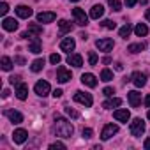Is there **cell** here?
<instances>
[{"label": "cell", "instance_id": "5bb4252c", "mask_svg": "<svg viewBox=\"0 0 150 150\" xmlns=\"http://www.w3.org/2000/svg\"><path fill=\"white\" fill-rule=\"evenodd\" d=\"M14 94H16V97L20 99V101H25L27 99V96H28V87L21 81L20 85H16V90H14Z\"/></svg>", "mask_w": 150, "mask_h": 150}, {"label": "cell", "instance_id": "ffe728a7", "mask_svg": "<svg viewBox=\"0 0 150 150\" xmlns=\"http://www.w3.org/2000/svg\"><path fill=\"white\" fill-rule=\"evenodd\" d=\"M55 18H57V14L51 13V11H50V13H39V14H37V21H39V23H51Z\"/></svg>", "mask_w": 150, "mask_h": 150}, {"label": "cell", "instance_id": "7c38bea8", "mask_svg": "<svg viewBox=\"0 0 150 150\" xmlns=\"http://www.w3.org/2000/svg\"><path fill=\"white\" fill-rule=\"evenodd\" d=\"M74 48H76V42H74V39H72V37H65V39H62V41H60V50H62V51L71 53Z\"/></svg>", "mask_w": 150, "mask_h": 150}, {"label": "cell", "instance_id": "7dc6e473", "mask_svg": "<svg viewBox=\"0 0 150 150\" xmlns=\"http://www.w3.org/2000/svg\"><path fill=\"white\" fill-rule=\"evenodd\" d=\"M145 106H148V108H150V94L145 97Z\"/></svg>", "mask_w": 150, "mask_h": 150}, {"label": "cell", "instance_id": "603a6c76", "mask_svg": "<svg viewBox=\"0 0 150 150\" xmlns=\"http://www.w3.org/2000/svg\"><path fill=\"white\" fill-rule=\"evenodd\" d=\"M103 14H104V7H103V6H94V7L90 9V18H92V20H99Z\"/></svg>", "mask_w": 150, "mask_h": 150}, {"label": "cell", "instance_id": "f546056e", "mask_svg": "<svg viewBox=\"0 0 150 150\" xmlns=\"http://www.w3.org/2000/svg\"><path fill=\"white\" fill-rule=\"evenodd\" d=\"M42 67H44V60H42V58H37V60H34V62H32V65H30V69H32L34 72H39V71H42Z\"/></svg>", "mask_w": 150, "mask_h": 150}, {"label": "cell", "instance_id": "9c48e42d", "mask_svg": "<svg viewBox=\"0 0 150 150\" xmlns=\"http://www.w3.org/2000/svg\"><path fill=\"white\" fill-rule=\"evenodd\" d=\"M131 81L134 83V87L141 88V87H145V83H146V74H145V72H139V71H136V72H132Z\"/></svg>", "mask_w": 150, "mask_h": 150}, {"label": "cell", "instance_id": "30bf717a", "mask_svg": "<svg viewBox=\"0 0 150 150\" xmlns=\"http://www.w3.org/2000/svg\"><path fill=\"white\" fill-rule=\"evenodd\" d=\"M28 51L30 53H41L42 51V42H41V39L37 37V35H34L32 39H30V42H28Z\"/></svg>", "mask_w": 150, "mask_h": 150}, {"label": "cell", "instance_id": "d6a6232c", "mask_svg": "<svg viewBox=\"0 0 150 150\" xmlns=\"http://www.w3.org/2000/svg\"><path fill=\"white\" fill-rule=\"evenodd\" d=\"M101 25H103L104 28H108V30H113V28L117 27V23H115V21H111V20H104Z\"/></svg>", "mask_w": 150, "mask_h": 150}, {"label": "cell", "instance_id": "ac0fdd59", "mask_svg": "<svg viewBox=\"0 0 150 150\" xmlns=\"http://www.w3.org/2000/svg\"><path fill=\"white\" fill-rule=\"evenodd\" d=\"M16 14H18L20 18L27 20V18H30V16L34 14V11H32L28 6H18V7H16Z\"/></svg>", "mask_w": 150, "mask_h": 150}, {"label": "cell", "instance_id": "bcb514c9", "mask_svg": "<svg viewBox=\"0 0 150 150\" xmlns=\"http://www.w3.org/2000/svg\"><path fill=\"white\" fill-rule=\"evenodd\" d=\"M2 97H4V99H6V97H9V90H7V88H4V90H2Z\"/></svg>", "mask_w": 150, "mask_h": 150}, {"label": "cell", "instance_id": "6da1fadb", "mask_svg": "<svg viewBox=\"0 0 150 150\" xmlns=\"http://www.w3.org/2000/svg\"><path fill=\"white\" fill-rule=\"evenodd\" d=\"M51 131H53L55 136H60V138H71L72 132H74V127H72V124L67 122L65 118L57 117V118H55V124H53V127H51Z\"/></svg>", "mask_w": 150, "mask_h": 150}, {"label": "cell", "instance_id": "f1b7e54d", "mask_svg": "<svg viewBox=\"0 0 150 150\" xmlns=\"http://www.w3.org/2000/svg\"><path fill=\"white\" fill-rule=\"evenodd\" d=\"M131 32H132V27H131L129 23H125V25L120 28V32H118V34H120V37H122V39H127V37L131 35Z\"/></svg>", "mask_w": 150, "mask_h": 150}, {"label": "cell", "instance_id": "d590c367", "mask_svg": "<svg viewBox=\"0 0 150 150\" xmlns=\"http://www.w3.org/2000/svg\"><path fill=\"white\" fill-rule=\"evenodd\" d=\"M60 60H62V58H60V55H58V53L50 55V62H51V64H55V65H57V64H60Z\"/></svg>", "mask_w": 150, "mask_h": 150}, {"label": "cell", "instance_id": "ee69618b", "mask_svg": "<svg viewBox=\"0 0 150 150\" xmlns=\"http://www.w3.org/2000/svg\"><path fill=\"white\" fill-rule=\"evenodd\" d=\"M125 4H127V7H134L138 4V0H125Z\"/></svg>", "mask_w": 150, "mask_h": 150}, {"label": "cell", "instance_id": "b9f144b4", "mask_svg": "<svg viewBox=\"0 0 150 150\" xmlns=\"http://www.w3.org/2000/svg\"><path fill=\"white\" fill-rule=\"evenodd\" d=\"M62 94H64V92H62L60 88H55V90H53V97H55V99H58V97H62Z\"/></svg>", "mask_w": 150, "mask_h": 150}, {"label": "cell", "instance_id": "9a60e30c", "mask_svg": "<svg viewBox=\"0 0 150 150\" xmlns=\"http://www.w3.org/2000/svg\"><path fill=\"white\" fill-rule=\"evenodd\" d=\"M81 83L87 85V87H90V88H94L97 85V78L94 76V74H90V72H85L83 76H81Z\"/></svg>", "mask_w": 150, "mask_h": 150}, {"label": "cell", "instance_id": "681fc988", "mask_svg": "<svg viewBox=\"0 0 150 150\" xmlns=\"http://www.w3.org/2000/svg\"><path fill=\"white\" fill-rule=\"evenodd\" d=\"M110 62H111V58H110V57H104V58H103V64H110Z\"/></svg>", "mask_w": 150, "mask_h": 150}, {"label": "cell", "instance_id": "44dd1931", "mask_svg": "<svg viewBox=\"0 0 150 150\" xmlns=\"http://www.w3.org/2000/svg\"><path fill=\"white\" fill-rule=\"evenodd\" d=\"M113 117H115L118 122H124V124H127V120L131 118V113H129L127 110H115Z\"/></svg>", "mask_w": 150, "mask_h": 150}, {"label": "cell", "instance_id": "e0dca14e", "mask_svg": "<svg viewBox=\"0 0 150 150\" xmlns=\"http://www.w3.org/2000/svg\"><path fill=\"white\" fill-rule=\"evenodd\" d=\"M67 64L72 65V67H81V65H83V58H81V55H78V53H72V55L67 57Z\"/></svg>", "mask_w": 150, "mask_h": 150}, {"label": "cell", "instance_id": "c3c4849f", "mask_svg": "<svg viewBox=\"0 0 150 150\" xmlns=\"http://www.w3.org/2000/svg\"><path fill=\"white\" fill-rule=\"evenodd\" d=\"M143 145H145V148H148V150H150V138H148V139H145V143H143Z\"/></svg>", "mask_w": 150, "mask_h": 150}, {"label": "cell", "instance_id": "8992f818", "mask_svg": "<svg viewBox=\"0 0 150 150\" xmlns=\"http://www.w3.org/2000/svg\"><path fill=\"white\" fill-rule=\"evenodd\" d=\"M34 90H35V94H37V96H41V97H46V96L50 94L51 87H50V83H48V81H42V80H39V81L35 83Z\"/></svg>", "mask_w": 150, "mask_h": 150}, {"label": "cell", "instance_id": "1f68e13d", "mask_svg": "<svg viewBox=\"0 0 150 150\" xmlns=\"http://www.w3.org/2000/svg\"><path fill=\"white\" fill-rule=\"evenodd\" d=\"M108 4L113 11H120L122 9V4H120V0H108Z\"/></svg>", "mask_w": 150, "mask_h": 150}, {"label": "cell", "instance_id": "d6986e66", "mask_svg": "<svg viewBox=\"0 0 150 150\" xmlns=\"http://www.w3.org/2000/svg\"><path fill=\"white\" fill-rule=\"evenodd\" d=\"M2 27H4V30H7V32H14V30L18 28V21H16L14 18H4Z\"/></svg>", "mask_w": 150, "mask_h": 150}, {"label": "cell", "instance_id": "52a82bcc", "mask_svg": "<svg viewBox=\"0 0 150 150\" xmlns=\"http://www.w3.org/2000/svg\"><path fill=\"white\" fill-rule=\"evenodd\" d=\"M96 46L99 48V51H111L113 46H115V42H113V39L104 37V39H97L96 41Z\"/></svg>", "mask_w": 150, "mask_h": 150}, {"label": "cell", "instance_id": "2e32d148", "mask_svg": "<svg viewBox=\"0 0 150 150\" xmlns=\"http://www.w3.org/2000/svg\"><path fill=\"white\" fill-rule=\"evenodd\" d=\"M127 99H129V104H131L132 108H138L139 103H141V94L136 92V90H132V92L127 94Z\"/></svg>", "mask_w": 150, "mask_h": 150}, {"label": "cell", "instance_id": "484cf974", "mask_svg": "<svg viewBox=\"0 0 150 150\" xmlns=\"http://www.w3.org/2000/svg\"><path fill=\"white\" fill-rule=\"evenodd\" d=\"M145 50V42H136V44H129L127 46V51L129 53H139Z\"/></svg>", "mask_w": 150, "mask_h": 150}, {"label": "cell", "instance_id": "f907efd6", "mask_svg": "<svg viewBox=\"0 0 150 150\" xmlns=\"http://www.w3.org/2000/svg\"><path fill=\"white\" fill-rule=\"evenodd\" d=\"M145 18H146L148 21H150V9H146V13H145Z\"/></svg>", "mask_w": 150, "mask_h": 150}, {"label": "cell", "instance_id": "74e56055", "mask_svg": "<svg viewBox=\"0 0 150 150\" xmlns=\"http://www.w3.org/2000/svg\"><path fill=\"white\" fill-rule=\"evenodd\" d=\"M7 11H9V6H7V2H2V4H0V14H2V16H6V14H7Z\"/></svg>", "mask_w": 150, "mask_h": 150}, {"label": "cell", "instance_id": "836d02e7", "mask_svg": "<svg viewBox=\"0 0 150 150\" xmlns=\"http://www.w3.org/2000/svg\"><path fill=\"white\" fill-rule=\"evenodd\" d=\"M88 64H90V65H96V64H97V53H96V51H90V53H88Z\"/></svg>", "mask_w": 150, "mask_h": 150}, {"label": "cell", "instance_id": "db71d44e", "mask_svg": "<svg viewBox=\"0 0 150 150\" xmlns=\"http://www.w3.org/2000/svg\"><path fill=\"white\" fill-rule=\"evenodd\" d=\"M141 2H143V4H145V2H146V0H141Z\"/></svg>", "mask_w": 150, "mask_h": 150}, {"label": "cell", "instance_id": "8d00e7d4", "mask_svg": "<svg viewBox=\"0 0 150 150\" xmlns=\"http://www.w3.org/2000/svg\"><path fill=\"white\" fill-rule=\"evenodd\" d=\"M50 148H51V150H57V148L64 150V148H65V145H64L62 141H55V143H51V145H50Z\"/></svg>", "mask_w": 150, "mask_h": 150}, {"label": "cell", "instance_id": "83f0119b", "mask_svg": "<svg viewBox=\"0 0 150 150\" xmlns=\"http://www.w3.org/2000/svg\"><path fill=\"white\" fill-rule=\"evenodd\" d=\"M28 32H30L32 35H41V34H42V27L37 25V23H30V25H28Z\"/></svg>", "mask_w": 150, "mask_h": 150}, {"label": "cell", "instance_id": "8fae6325", "mask_svg": "<svg viewBox=\"0 0 150 150\" xmlns=\"http://www.w3.org/2000/svg\"><path fill=\"white\" fill-rule=\"evenodd\" d=\"M4 115H6L13 124H21V122H23V115H21L20 111H16V110H6Z\"/></svg>", "mask_w": 150, "mask_h": 150}, {"label": "cell", "instance_id": "4fadbf2b", "mask_svg": "<svg viewBox=\"0 0 150 150\" xmlns=\"http://www.w3.org/2000/svg\"><path fill=\"white\" fill-rule=\"evenodd\" d=\"M27 138H28V132H27L25 129H16V131H14V134H13V141H14V143H18V145L25 143V141H27Z\"/></svg>", "mask_w": 150, "mask_h": 150}, {"label": "cell", "instance_id": "f5cc1de1", "mask_svg": "<svg viewBox=\"0 0 150 150\" xmlns=\"http://www.w3.org/2000/svg\"><path fill=\"white\" fill-rule=\"evenodd\" d=\"M71 2H78V0H71Z\"/></svg>", "mask_w": 150, "mask_h": 150}, {"label": "cell", "instance_id": "7402d4cb", "mask_svg": "<svg viewBox=\"0 0 150 150\" xmlns=\"http://www.w3.org/2000/svg\"><path fill=\"white\" fill-rule=\"evenodd\" d=\"M120 104H122V99H118V97H111V99H108V101L103 103V108H104V110H111V108H118Z\"/></svg>", "mask_w": 150, "mask_h": 150}, {"label": "cell", "instance_id": "ba28073f", "mask_svg": "<svg viewBox=\"0 0 150 150\" xmlns=\"http://www.w3.org/2000/svg\"><path fill=\"white\" fill-rule=\"evenodd\" d=\"M118 132V125H115V124H108V125H104V129H103V132H101V139L103 141H108L113 134H117Z\"/></svg>", "mask_w": 150, "mask_h": 150}, {"label": "cell", "instance_id": "4316f807", "mask_svg": "<svg viewBox=\"0 0 150 150\" xmlns=\"http://www.w3.org/2000/svg\"><path fill=\"white\" fill-rule=\"evenodd\" d=\"M0 65H2L4 71H11L13 69V60L9 57H2V58H0Z\"/></svg>", "mask_w": 150, "mask_h": 150}, {"label": "cell", "instance_id": "ab89813d", "mask_svg": "<svg viewBox=\"0 0 150 150\" xmlns=\"http://www.w3.org/2000/svg\"><path fill=\"white\" fill-rule=\"evenodd\" d=\"M103 94H104L106 97H113V94H115V88H111V87H106V88L103 90Z\"/></svg>", "mask_w": 150, "mask_h": 150}, {"label": "cell", "instance_id": "3957f363", "mask_svg": "<svg viewBox=\"0 0 150 150\" xmlns=\"http://www.w3.org/2000/svg\"><path fill=\"white\" fill-rule=\"evenodd\" d=\"M74 101L80 103V104H83V106H87V108H90V106H92V103H94L92 96H90V94H87V92H81V90H78L76 94H74Z\"/></svg>", "mask_w": 150, "mask_h": 150}, {"label": "cell", "instance_id": "4dcf8cb0", "mask_svg": "<svg viewBox=\"0 0 150 150\" xmlns=\"http://www.w3.org/2000/svg\"><path fill=\"white\" fill-rule=\"evenodd\" d=\"M101 80H103V81H111V80H113V72H111L110 69H103V71H101Z\"/></svg>", "mask_w": 150, "mask_h": 150}, {"label": "cell", "instance_id": "cb8c5ba5", "mask_svg": "<svg viewBox=\"0 0 150 150\" xmlns=\"http://www.w3.org/2000/svg\"><path fill=\"white\" fill-rule=\"evenodd\" d=\"M58 30H60V34H67V32L72 30V23H69L67 20H60L58 21Z\"/></svg>", "mask_w": 150, "mask_h": 150}, {"label": "cell", "instance_id": "277c9868", "mask_svg": "<svg viewBox=\"0 0 150 150\" xmlns=\"http://www.w3.org/2000/svg\"><path fill=\"white\" fill-rule=\"evenodd\" d=\"M72 16H74V20H76V23H78L80 27L88 25V16L85 14V11H83L81 7H74V9H72Z\"/></svg>", "mask_w": 150, "mask_h": 150}, {"label": "cell", "instance_id": "5b68a950", "mask_svg": "<svg viewBox=\"0 0 150 150\" xmlns=\"http://www.w3.org/2000/svg\"><path fill=\"white\" fill-rule=\"evenodd\" d=\"M71 78H72V74H71V71H69L67 67L60 65V67L57 69V81H58V83H67Z\"/></svg>", "mask_w": 150, "mask_h": 150}, {"label": "cell", "instance_id": "f6af8a7d", "mask_svg": "<svg viewBox=\"0 0 150 150\" xmlns=\"http://www.w3.org/2000/svg\"><path fill=\"white\" fill-rule=\"evenodd\" d=\"M115 71H124V65H122L120 62H117V64H115Z\"/></svg>", "mask_w": 150, "mask_h": 150}, {"label": "cell", "instance_id": "816d5d0a", "mask_svg": "<svg viewBox=\"0 0 150 150\" xmlns=\"http://www.w3.org/2000/svg\"><path fill=\"white\" fill-rule=\"evenodd\" d=\"M146 117H148V118H150V110H148V113H146Z\"/></svg>", "mask_w": 150, "mask_h": 150}, {"label": "cell", "instance_id": "e575fe53", "mask_svg": "<svg viewBox=\"0 0 150 150\" xmlns=\"http://www.w3.org/2000/svg\"><path fill=\"white\" fill-rule=\"evenodd\" d=\"M65 113H67L71 118H78V117H80V113H78L76 110H72V108H69V106L65 108Z\"/></svg>", "mask_w": 150, "mask_h": 150}, {"label": "cell", "instance_id": "7a4b0ae2", "mask_svg": "<svg viewBox=\"0 0 150 150\" xmlns=\"http://www.w3.org/2000/svg\"><path fill=\"white\" fill-rule=\"evenodd\" d=\"M143 132H145V122L141 118H134L131 122V134L134 138H139V136H143Z\"/></svg>", "mask_w": 150, "mask_h": 150}, {"label": "cell", "instance_id": "7bdbcfd3", "mask_svg": "<svg viewBox=\"0 0 150 150\" xmlns=\"http://www.w3.org/2000/svg\"><path fill=\"white\" fill-rule=\"evenodd\" d=\"M14 64H20V65H23V64H25V58H23V57H14Z\"/></svg>", "mask_w": 150, "mask_h": 150}, {"label": "cell", "instance_id": "f35d334b", "mask_svg": "<svg viewBox=\"0 0 150 150\" xmlns=\"http://www.w3.org/2000/svg\"><path fill=\"white\" fill-rule=\"evenodd\" d=\"M9 81H11V85H14V87H16V85H20V83H21V76H11V78H9Z\"/></svg>", "mask_w": 150, "mask_h": 150}, {"label": "cell", "instance_id": "60d3db41", "mask_svg": "<svg viewBox=\"0 0 150 150\" xmlns=\"http://www.w3.org/2000/svg\"><path fill=\"white\" fill-rule=\"evenodd\" d=\"M81 134H83V138H87V139H88V138H92V134H94V131L87 127V129H83V132H81Z\"/></svg>", "mask_w": 150, "mask_h": 150}, {"label": "cell", "instance_id": "d4e9b609", "mask_svg": "<svg viewBox=\"0 0 150 150\" xmlns=\"http://www.w3.org/2000/svg\"><path fill=\"white\" fill-rule=\"evenodd\" d=\"M134 34H136L138 37H145V35L148 34V27H146L145 23H138V25L134 27Z\"/></svg>", "mask_w": 150, "mask_h": 150}]
</instances>
